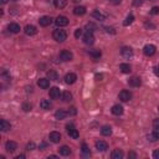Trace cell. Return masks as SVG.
<instances>
[{
  "instance_id": "cell-16",
  "label": "cell",
  "mask_w": 159,
  "mask_h": 159,
  "mask_svg": "<svg viewBox=\"0 0 159 159\" xmlns=\"http://www.w3.org/2000/svg\"><path fill=\"white\" fill-rule=\"evenodd\" d=\"M8 30L10 31L11 34H18V33H20V25L19 24H16V22H10L9 25H8Z\"/></svg>"
},
{
  "instance_id": "cell-11",
  "label": "cell",
  "mask_w": 159,
  "mask_h": 159,
  "mask_svg": "<svg viewBox=\"0 0 159 159\" xmlns=\"http://www.w3.org/2000/svg\"><path fill=\"white\" fill-rule=\"evenodd\" d=\"M65 82L67 83V85H74L75 82H76V80H77V75L76 74H74V72H70V74H66L65 75Z\"/></svg>"
},
{
  "instance_id": "cell-27",
  "label": "cell",
  "mask_w": 159,
  "mask_h": 159,
  "mask_svg": "<svg viewBox=\"0 0 159 159\" xmlns=\"http://www.w3.org/2000/svg\"><path fill=\"white\" fill-rule=\"evenodd\" d=\"M119 70H121L123 74H131L132 67H131L129 63H121V65H119Z\"/></svg>"
},
{
  "instance_id": "cell-48",
  "label": "cell",
  "mask_w": 159,
  "mask_h": 159,
  "mask_svg": "<svg viewBox=\"0 0 159 159\" xmlns=\"http://www.w3.org/2000/svg\"><path fill=\"white\" fill-rule=\"evenodd\" d=\"M128 158H137V154L133 153V152H131V153H128Z\"/></svg>"
},
{
  "instance_id": "cell-35",
  "label": "cell",
  "mask_w": 159,
  "mask_h": 159,
  "mask_svg": "<svg viewBox=\"0 0 159 159\" xmlns=\"http://www.w3.org/2000/svg\"><path fill=\"white\" fill-rule=\"evenodd\" d=\"M88 54H89L93 58H100V57H101V51H100V50H91Z\"/></svg>"
},
{
  "instance_id": "cell-19",
  "label": "cell",
  "mask_w": 159,
  "mask_h": 159,
  "mask_svg": "<svg viewBox=\"0 0 159 159\" xmlns=\"http://www.w3.org/2000/svg\"><path fill=\"white\" fill-rule=\"evenodd\" d=\"M111 112L114 116H121V114H123V107L121 105H113L111 108Z\"/></svg>"
},
{
  "instance_id": "cell-42",
  "label": "cell",
  "mask_w": 159,
  "mask_h": 159,
  "mask_svg": "<svg viewBox=\"0 0 159 159\" xmlns=\"http://www.w3.org/2000/svg\"><path fill=\"white\" fill-rule=\"evenodd\" d=\"M69 114H70V116H75V114H77V109H76V107H71V108H70V111H69Z\"/></svg>"
},
{
  "instance_id": "cell-23",
  "label": "cell",
  "mask_w": 159,
  "mask_h": 159,
  "mask_svg": "<svg viewBox=\"0 0 159 159\" xmlns=\"http://www.w3.org/2000/svg\"><path fill=\"white\" fill-rule=\"evenodd\" d=\"M69 3V0H54V5L57 9H63Z\"/></svg>"
},
{
  "instance_id": "cell-54",
  "label": "cell",
  "mask_w": 159,
  "mask_h": 159,
  "mask_svg": "<svg viewBox=\"0 0 159 159\" xmlns=\"http://www.w3.org/2000/svg\"><path fill=\"white\" fill-rule=\"evenodd\" d=\"M13 2H19V0H13Z\"/></svg>"
},
{
  "instance_id": "cell-41",
  "label": "cell",
  "mask_w": 159,
  "mask_h": 159,
  "mask_svg": "<svg viewBox=\"0 0 159 159\" xmlns=\"http://www.w3.org/2000/svg\"><path fill=\"white\" fill-rule=\"evenodd\" d=\"M150 14L152 15H159V6H153L152 10H150Z\"/></svg>"
},
{
  "instance_id": "cell-30",
  "label": "cell",
  "mask_w": 159,
  "mask_h": 159,
  "mask_svg": "<svg viewBox=\"0 0 159 159\" xmlns=\"http://www.w3.org/2000/svg\"><path fill=\"white\" fill-rule=\"evenodd\" d=\"M123 152L121 150V149H114L113 152H112V154H111V157H112V159H122L123 158Z\"/></svg>"
},
{
  "instance_id": "cell-32",
  "label": "cell",
  "mask_w": 159,
  "mask_h": 159,
  "mask_svg": "<svg viewBox=\"0 0 159 159\" xmlns=\"http://www.w3.org/2000/svg\"><path fill=\"white\" fill-rule=\"evenodd\" d=\"M51 102L49 101V100H42L41 102H40V107L42 108V109H45V111H47V109H50L51 108Z\"/></svg>"
},
{
  "instance_id": "cell-34",
  "label": "cell",
  "mask_w": 159,
  "mask_h": 159,
  "mask_svg": "<svg viewBox=\"0 0 159 159\" xmlns=\"http://www.w3.org/2000/svg\"><path fill=\"white\" fill-rule=\"evenodd\" d=\"M2 78H3L4 81H8V82L11 81V76H10V74H9L6 70H3V72H2Z\"/></svg>"
},
{
  "instance_id": "cell-21",
  "label": "cell",
  "mask_w": 159,
  "mask_h": 159,
  "mask_svg": "<svg viewBox=\"0 0 159 159\" xmlns=\"http://www.w3.org/2000/svg\"><path fill=\"white\" fill-rule=\"evenodd\" d=\"M92 16L96 19V20H100V21H103V20H106V15L103 14V13H101L100 10H94L93 13H92Z\"/></svg>"
},
{
  "instance_id": "cell-55",
  "label": "cell",
  "mask_w": 159,
  "mask_h": 159,
  "mask_svg": "<svg viewBox=\"0 0 159 159\" xmlns=\"http://www.w3.org/2000/svg\"><path fill=\"white\" fill-rule=\"evenodd\" d=\"M150 2H154V0H150Z\"/></svg>"
},
{
  "instance_id": "cell-26",
  "label": "cell",
  "mask_w": 159,
  "mask_h": 159,
  "mask_svg": "<svg viewBox=\"0 0 159 159\" xmlns=\"http://www.w3.org/2000/svg\"><path fill=\"white\" fill-rule=\"evenodd\" d=\"M148 141H150V142H157L158 139H159V131H157V129H154L152 133H149L148 134Z\"/></svg>"
},
{
  "instance_id": "cell-31",
  "label": "cell",
  "mask_w": 159,
  "mask_h": 159,
  "mask_svg": "<svg viewBox=\"0 0 159 159\" xmlns=\"http://www.w3.org/2000/svg\"><path fill=\"white\" fill-rule=\"evenodd\" d=\"M72 100V93L69 92V91H65L62 93V101L63 102H70Z\"/></svg>"
},
{
  "instance_id": "cell-28",
  "label": "cell",
  "mask_w": 159,
  "mask_h": 159,
  "mask_svg": "<svg viewBox=\"0 0 159 159\" xmlns=\"http://www.w3.org/2000/svg\"><path fill=\"white\" fill-rule=\"evenodd\" d=\"M47 78L50 81H58V74L55 70H50L47 71Z\"/></svg>"
},
{
  "instance_id": "cell-36",
  "label": "cell",
  "mask_w": 159,
  "mask_h": 159,
  "mask_svg": "<svg viewBox=\"0 0 159 159\" xmlns=\"http://www.w3.org/2000/svg\"><path fill=\"white\" fill-rule=\"evenodd\" d=\"M82 153H83L85 155H89V148H88V145H87L86 143L82 144Z\"/></svg>"
},
{
  "instance_id": "cell-22",
  "label": "cell",
  "mask_w": 159,
  "mask_h": 159,
  "mask_svg": "<svg viewBox=\"0 0 159 159\" xmlns=\"http://www.w3.org/2000/svg\"><path fill=\"white\" fill-rule=\"evenodd\" d=\"M67 114H69V112L63 111V109H57V111L55 112V117H56V119H65V118L67 117Z\"/></svg>"
},
{
  "instance_id": "cell-56",
  "label": "cell",
  "mask_w": 159,
  "mask_h": 159,
  "mask_svg": "<svg viewBox=\"0 0 159 159\" xmlns=\"http://www.w3.org/2000/svg\"><path fill=\"white\" fill-rule=\"evenodd\" d=\"M158 111H159V107H158Z\"/></svg>"
},
{
  "instance_id": "cell-46",
  "label": "cell",
  "mask_w": 159,
  "mask_h": 159,
  "mask_svg": "<svg viewBox=\"0 0 159 159\" xmlns=\"http://www.w3.org/2000/svg\"><path fill=\"white\" fill-rule=\"evenodd\" d=\"M106 29V31H107V33H111V34H116V31L112 29V27H105Z\"/></svg>"
},
{
  "instance_id": "cell-38",
  "label": "cell",
  "mask_w": 159,
  "mask_h": 159,
  "mask_svg": "<svg viewBox=\"0 0 159 159\" xmlns=\"http://www.w3.org/2000/svg\"><path fill=\"white\" fill-rule=\"evenodd\" d=\"M35 143L34 142H30V143H27L26 144V150H33V149H35Z\"/></svg>"
},
{
  "instance_id": "cell-12",
  "label": "cell",
  "mask_w": 159,
  "mask_h": 159,
  "mask_svg": "<svg viewBox=\"0 0 159 159\" xmlns=\"http://www.w3.org/2000/svg\"><path fill=\"white\" fill-rule=\"evenodd\" d=\"M51 22H52V18H50V16H47V15L41 16V18L39 19V24H40V26H42V27H46V26L51 25Z\"/></svg>"
},
{
  "instance_id": "cell-7",
  "label": "cell",
  "mask_w": 159,
  "mask_h": 159,
  "mask_svg": "<svg viewBox=\"0 0 159 159\" xmlns=\"http://www.w3.org/2000/svg\"><path fill=\"white\" fill-rule=\"evenodd\" d=\"M60 58L62 61H71L74 58V55H72V52L70 50H62L60 52Z\"/></svg>"
},
{
  "instance_id": "cell-37",
  "label": "cell",
  "mask_w": 159,
  "mask_h": 159,
  "mask_svg": "<svg viewBox=\"0 0 159 159\" xmlns=\"http://www.w3.org/2000/svg\"><path fill=\"white\" fill-rule=\"evenodd\" d=\"M82 34H83V30H82V29H77V30L75 31V38H76V39H80V38L82 36Z\"/></svg>"
},
{
  "instance_id": "cell-49",
  "label": "cell",
  "mask_w": 159,
  "mask_h": 159,
  "mask_svg": "<svg viewBox=\"0 0 159 159\" xmlns=\"http://www.w3.org/2000/svg\"><path fill=\"white\" fill-rule=\"evenodd\" d=\"M8 2H9V0H0V4H2V5H5Z\"/></svg>"
},
{
  "instance_id": "cell-20",
  "label": "cell",
  "mask_w": 159,
  "mask_h": 159,
  "mask_svg": "<svg viewBox=\"0 0 159 159\" xmlns=\"http://www.w3.org/2000/svg\"><path fill=\"white\" fill-rule=\"evenodd\" d=\"M101 134L105 137H109L112 134V128L109 125H102L101 127Z\"/></svg>"
},
{
  "instance_id": "cell-45",
  "label": "cell",
  "mask_w": 159,
  "mask_h": 159,
  "mask_svg": "<svg viewBox=\"0 0 159 159\" xmlns=\"http://www.w3.org/2000/svg\"><path fill=\"white\" fill-rule=\"evenodd\" d=\"M109 2H111L112 5H119L122 0H109Z\"/></svg>"
},
{
  "instance_id": "cell-5",
  "label": "cell",
  "mask_w": 159,
  "mask_h": 159,
  "mask_svg": "<svg viewBox=\"0 0 159 159\" xmlns=\"http://www.w3.org/2000/svg\"><path fill=\"white\" fill-rule=\"evenodd\" d=\"M69 19L66 16H63V15H58L55 20V24L58 26V27H63V26H67L69 25Z\"/></svg>"
},
{
  "instance_id": "cell-52",
  "label": "cell",
  "mask_w": 159,
  "mask_h": 159,
  "mask_svg": "<svg viewBox=\"0 0 159 159\" xmlns=\"http://www.w3.org/2000/svg\"><path fill=\"white\" fill-rule=\"evenodd\" d=\"M50 158H52V159H55V158H57V155H49V159Z\"/></svg>"
},
{
  "instance_id": "cell-44",
  "label": "cell",
  "mask_w": 159,
  "mask_h": 159,
  "mask_svg": "<svg viewBox=\"0 0 159 159\" xmlns=\"http://www.w3.org/2000/svg\"><path fill=\"white\" fill-rule=\"evenodd\" d=\"M153 158L154 159H159V149H157V150L153 152Z\"/></svg>"
},
{
  "instance_id": "cell-53",
  "label": "cell",
  "mask_w": 159,
  "mask_h": 159,
  "mask_svg": "<svg viewBox=\"0 0 159 159\" xmlns=\"http://www.w3.org/2000/svg\"><path fill=\"white\" fill-rule=\"evenodd\" d=\"M74 3H78V2H81V0H72Z\"/></svg>"
},
{
  "instance_id": "cell-2",
  "label": "cell",
  "mask_w": 159,
  "mask_h": 159,
  "mask_svg": "<svg viewBox=\"0 0 159 159\" xmlns=\"http://www.w3.org/2000/svg\"><path fill=\"white\" fill-rule=\"evenodd\" d=\"M66 132H67V134H69L71 138H74V139H77V138L80 137V133H78L77 128H76V127H75L72 123H70V124L66 125Z\"/></svg>"
},
{
  "instance_id": "cell-10",
  "label": "cell",
  "mask_w": 159,
  "mask_h": 159,
  "mask_svg": "<svg viewBox=\"0 0 159 159\" xmlns=\"http://www.w3.org/2000/svg\"><path fill=\"white\" fill-rule=\"evenodd\" d=\"M24 31H25V34L27 36H34V35L38 34V29L34 25H26L25 29H24Z\"/></svg>"
},
{
  "instance_id": "cell-29",
  "label": "cell",
  "mask_w": 159,
  "mask_h": 159,
  "mask_svg": "<svg viewBox=\"0 0 159 159\" xmlns=\"http://www.w3.org/2000/svg\"><path fill=\"white\" fill-rule=\"evenodd\" d=\"M74 14L77 15V16H82L86 14V8L85 6H76L74 9Z\"/></svg>"
},
{
  "instance_id": "cell-43",
  "label": "cell",
  "mask_w": 159,
  "mask_h": 159,
  "mask_svg": "<svg viewBox=\"0 0 159 159\" xmlns=\"http://www.w3.org/2000/svg\"><path fill=\"white\" fill-rule=\"evenodd\" d=\"M143 4V0H133V5L134 6H141Z\"/></svg>"
},
{
  "instance_id": "cell-51",
  "label": "cell",
  "mask_w": 159,
  "mask_h": 159,
  "mask_svg": "<svg viewBox=\"0 0 159 159\" xmlns=\"http://www.w3.org/2000/svg\"><path fill=\"white\" fill-rule=\"evenodd\" d=\"M46 147V143H41V145H40V149H42V148H45Z\"/></svg>"
},
{
  "instance_id": "cell-47",
  "label": "cell",
  "mask_w": 159,
  "mask_h": 159,
  "mask_svg": "<svg viewBox=\"0 0 159 159\" xmlns=\"http://www.w3.org/2000/svg\"><path fill=\"white\" fill-rule=\"evenodd\" d=\"M154 74H155V76L159 77V66H155L154 67Z\"/></svg>"
},
{
  "instance_id": "cell-50",
  "label": "cell",
  "mask_w": 159,
  "mask_h": 159,
  "mask_svg": "<svg viewBox=\"0 0 159 159\" xmlns=\"http://www.w3.org/2000/svg\"><path fill=\"white\" fill-rule=\"evenodd\" d=\"M24 158H25V155H24V154H21V155H18V157H16V159H24Z\"/></svg>"
},
{
  "instance_id": "cell-14",
  "label": "cell",
  "mask_w": 159,
  "mask_h": 159,
  "mask_svg": "<svg viewBox=\"0 0 159 159\" xmlns=\"http://www.w3.org/2000/svg\"><path fill=\"white\" fill-rule=\"evenodd\" d=\"M5 149H6V152H9V153H14V152L18 149L16 142H13V141L6 142V143H5Z\"/></svg>"
},
{
  "instance_id": "cell-8",
  "label": "cell",
  "mask_w": 159,
  "mask_h": 159,
  "mask_svg": "<svg viewBox=\"0 0 159 159\" xmlns=\"http://www.w3.org/2000/svg\"><path fill=\"white\" fill-rule=\"evenodd\" d=\"M49 96H50L51 100H57V98H60V96H61L60 88H58V87H51V88H50V92H49Z\"/></svg>"
},
{
  "instance_id": "cell-17",
  "label": "cell",
  "mask_w": 159,
  "mask_h": 159,
  "mask_svg": "<svg viewBox=\"0 0 159 159\" xmlns=\"http://www.w3.org/2000/svg\"><path fill=\"white\" fill-rule=\"evenodd\" d=\"M96 149L98 152H106L108 149V144L105 141H97L96 142Z\"/></svg>"
},
{
  "instance_id": "cell-15",
  "label": "cell",
  "mask_w": 159,
  "mask_h": 159,
  "mask_svg": "<svg viewBox=\"0 0 159 159\" xmlns=\"http://www.w3.org/2000/svg\"><path fill=\"white\" fill-rule=\"evenodd\" d=\"M0 129H2V132H8L11 129V124L10 122H8L6 119H2L0 121Z\"/></svg>"
},
{
  "instance_id": "cell-4",
  "label": "cell",
  "mask_w": 159,
  "mask_h": 159,
  "mask_svg": "<svg viewBox=\"0 0 159 159\" xmlns=\"http://www.w3.org/2000/svg\"><path fill=\"white\" fill-rule=\"evenodd\" d=\"M82 39H83V42L86 45H92L94 42V36H93L92 31H86V33L83 34V36H82Z\"/></svg>"
},
{
  "instance_id": "cell-6",
  "label": "cell",
  "mask_w": 159,
  "mask_h": 159,
  "mask_svg": "<svg viewBox=\"0 0 159 159\" xmlns=\"http://www.w3.org/2000/svg\"><path fill=\"white\" fill-rule=\"evenodd\" d=\"M143 52H144V55L145 56H153V55H155V52H157V47L154 46V45H152V44H148V45H145L144 47H143Z\"/></svg>"
},
{
  "instance_id": "cell-25",
  "label": "cell",
  "mask_w": 159,
  "mask_h": 159,
  "mask_svg": "<svg viewBox=\"0 0 159 159\" xmlns=\"http://www.w3.org/2000/svg\"><path fill=\"white\" fill-rule=\"evenodd\" d=\"M128 83H129L131 87H139V86L142 85V81H141L139 77H132V78L128 81Z\"/></svg>"
},
{
  "instance_id": "cell-24",
  "label": "cell",
  "mask_w": 159,
  "mask_h": 159,
  "mask_svg": "<svg viewBox=\"0 0 159 159\" xmlns=\"http://www.w3.org/2000/svg\"><path fill=\"white\" fill-rule=\"evenodd\" d=\"M58 153H60V155L67 157V155L71 154V149H70V147H67V145H62V147L58 149Z\"/></svg>"
},
{
  "instance_id": "cell-33",
  "label": "cell",
  "mask_w": 159,
  "mask_h": 159,
  "mask_svg": "<svg viewBox=\"0 0 159 159\" xmlns=\"http://www.w3.org/2000/svg\"><path fill=\"white\" fill-rule=\"evenodd\" d=\"M133 21H134V16H133L132 14H129L128 16L125 18V20L123 21V25H124V26H128V25H131Z\"/></svg>"
},
{
  "instance_id": "cell-39",
  "label": "cell",
  "mask_w": 159,
  "mask_h": 159,
  "mask_svg": "<svg viewBox=\"0 0 159 159\" xmlns=\"http://www.w3.org/2000/svg\"><path fill=\"white\" fill-rule=\"evenodd\" d=\"M31 108H33V106H31L30 103H24V105H22V109H24L25 112L31 111Z\"/></svg>"
},
{
  "instance_id": "cell-40",
  "label": "cell",
  "mask_w": 159,
  "mask_h": 159,
  "mask_svg": "<svg viewBox=\"0 0 159 159\" xmlns=\"http://www.w3.org/2000/svg\"><path fill=\"white\" fill-rule=\"evenodd\" d=\"M153 128L157 129V131H159V118H155L153 121Z\"/></svg>"
},
{
  "instance_id": "cell-1",
  "label": "cell",
  "mask_w": 159,
  "mask_h": 159,
  "mask_svg": "<svg viewBox=\"0 0 159 159\" xmlns=\"http://www.w3.org/2000/svg\"><path fill=\"white\" fill-rule=\"evenodd\" d=\"M52 38L57 42H63V41H66V39H67V33L65 30L56 29V30H54V33H52Z\"/></svg>"
},
{
  "instance_id": "cell-13",
  "label": "cell",
  "mask_w": 159,
  "mask_h": 159,
  "mask_svg": "<svg viewBox=\"0 0 159 159\" xmlns=\"http://www.w3.org/2000/svg\"><path fill=\"white\" fill-rule=\"evenodd\" d=\"M49 139H50V142H52V143H60V141H61V134H60V132H56V131L51 132V133L49 134Z\"/></svg>"
},
{
  "instance_id": "cell-3",
  "label": "cell",
  "mask_w": 159,
  "mask_h": 159,
  "mask_svg": "<svg viewBox=\"0 0 159 159\" xmlns=\"http://www.w3.org/2000/svg\"><path fill=\"white\" fill-rule=\"evenodd\" d=\"M118 97H119V100L122 102H128V101L132 100V92L131 91H127V89H123V91L119 92Z\"/></svg>"
},
{
  "instance_id": "cell-9",
  "label": "cell",
  "mask_w": 159,
  "mask_h": 159,
  "mask_svg": "<svg viewBox=\"0 0 159 159\" xmlns=\"http://www.w3.org/2000/svg\"><path fill=\"white\" fill-rule=\"evenodd\" d=\"M121 55L124 57V58H129L133 56V50L129 47V46H123L121 49Z\"/></svg>"
},
{
  "instance_id": "cell-18",
  "label": "cell",
  "mask_w": 159,
  "mask_h": 159,
  "mask_svg": "<svg viewBox=\"0 0 159 159\" xmlns=\"http://www.w3.org/2000/svg\"><path fill=\"white\" fill-rule=\"evenodd\" d=\"M38 86H39L40 88H42V89H46V88L50 87V80H49V78H39Z\"/></svg>"
}]
</instances>
